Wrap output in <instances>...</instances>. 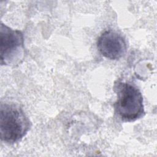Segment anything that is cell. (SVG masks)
<instances>
[{
  "instance_id": "cell-1",
  "label": "cell",
  "mask_w": 157,
  "mask_h": 157,
  "mask_svg": "<svg viewBox=\"0 0 157 157\" xmlns=\"http://www.w3.org/2000/svg\"><path fill=\"white\" fill-rule=\"evenodd\" d=\"M117 99L113 104L115 113L123 121L132 122L145 115L143 96L134 84L121 81L115 83Z\"/></svg>"
},
{
  "instance_id": "cell-2",
  "label": "cell",
  "mask_w": 157,
  "mask_h": 157,
  "mask_svg": "<svg viewBox=\"0 0 157 157\" xmlns=\"http://www.w3.org/2000/svg\"><path fill=\"white\" fill-rule=\"evenodd\" d=\"M31 122L18 105L1 103L0 107L1 139L7 144L21 140L31 128Z\"/></svg>"
},
{
  "instance_id": "cell-3",
  "label": "cell",
  "mask_w": 157,
  "mask_h": 157,
  "mask_svg": "<svg viewBox=\"0 0 157 157\" xmlns=\"http://www.w3.org/2000/svg\"><path fill=\"white\" fill-rule=\"evenodd\" d=\"M0 40L1 65L16 66L20 64L25 54L22 32L1 23Z\"/></svg>"
},
{
  "instance_id": "cell-4",
  "label": "cell",
  "mask_w": 157,
  "mask_h": 157,
  "mask_svg": "<svg viewBox=\"0 0 157 157\" xmlns=\"http://www.w3.org/2000/svg\"><path fill=\"white\" fill-rule=\"evenodd\" d=\"M97 48L105 58L111 60H118L126 53L127 45L124 37L113 30L103 32L97 40Z\"/></svg>"
}]
</instances>
